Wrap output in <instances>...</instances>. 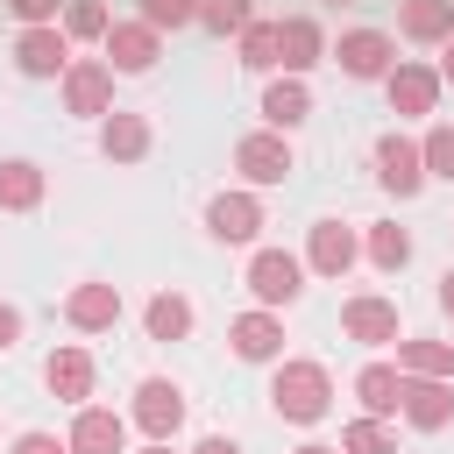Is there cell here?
I'll list each match as a JSON object with an SVG mask.
<instances>
[{
	"instance_id": "obj_3",
	"label": "cell",
	"mask_w": 454,
	"mask_h": 454,
	"mask_svg": "<svg viewBox=\"0 0 454 454\" xmlns=\"http://www.w3.org/2000/svg\"><path fill=\"white\" fill-rule=\"evenodd\" d=\"M234 170H241L248 192H262V184H284V177L298 170V149H291V135H277V128H248V135L234 142Z\"/></svg>"
},
{
	"instance_id": "obj_30",
	"label": "cell",
	"mask_w": 454,
	"mask_h": 454,
	"mask_svg": "<svg viewBox=\"0 0 454 454\" xmlns=\"http://www.w3.org/2000/svg\"><path fill=\"white\" fill-rule=\"evenodd\" d=\"M57 28H64V35H71V43H106V28H114V14H106V7H99V0H71V7H64V21H57Z\"/></svg>"
},
{
	"instance_id": "obj_12",
	"label": "cell",
	"mask_w": 454,
	"mask_h": 454,
	"mask_svg": "<svg viewBox=\"0 0 454 454\" xmlns=\"http://www.w3.org/2000/svg\"><path fill=\"white\" fill-rule=\"evenodd\" d=\"M227 348L241 355V362H284V312H262V305H248V312H234L227 319Z\"/></svg>"
},
{
	"instance_id": "obj_38",
	"label": "cell",
	"mask_w": 454,
	"mask_h": 454,
	"mask_svg": "<svg viewBox=\"0 0 454 454\" xmlns=\"http://www.w3.org/2000/svg\"><path fill=\"white\" fill-rule=\"evenodd\" d=\"M440 312H447V319H454V270H447V277H440Z\"/></svg>"
},
{
	"instance_id": "obj_26",
	"label": "cell",
	"mask_w": 454,
	"mask_h": 454,
	"mask_svg": "<svg viewBox=\"0 0 454 454\" xmlns=\"http://www.w3.org/2000/svg\"><path fill=\"white\" fill-rule=\"evenodd\" d=\"M192 319H199V312H192L184 291H156V298L142 305V333H149V340H184Z\"/></svg>"
},
{
	"instance_id": "obj_28",
	"label": "cell",
	"mask_w": 454,
	"mask_h": 454,
	"mask_svg": "<svg viewBox=\"0 0 454 454\" xmlns=\"http://www.w3.org/2000/svg\"><path fill=\"white\" fill-rule=\"evenodd\" d=\"M234 50H241V64H248V71L277 78V21H262V14H255V21L234 35Z\"/></svg>"
},
{
	"instance_id": "obj_37",
	"label": "cell",
	"mask_w": 454,
	"mask_h": 454,
	"mask_svg": "<svg viewBox=\"0 0 454 454\" xmlns=\"http://www.w3.org/2000/svg\"><path fill=\"white\" fill-rule=\"evenodd\" d=\"M192 454H241V447H234V440H227V433H206V440H199V447H192Z\"/></svg>"
},
{
	"instance_id": "obj_7",
	"label": "cell",
	"mask_w": 454,
	"mask_h": 454,
	"mask_svg": "<svg viewBox=\"0 0 454 454\" xmlns=\"http://www.w3.org/2000/svg\"><path fill=\"white\" fill-rule=\"evenodd\" d=\"M128 426H135L142 440H177V426H184V390H177L170 376H142V383H135V404H128Z\"/></svg>"
},
{
	"instance_id": "obj_20",
	"label": "cell",
	"mask_w": 454,
	"mask_h": 454,
	"mask_svg": "<svg viewBox=\"0 0 454 454\" xmlns=\"http://www.w3.org/2000/svg\"><path fill=\"white\" fill-rule=\"evenodd\" d=\"M262 128H277V135H291V128H305L312 121V85L305 78H291V71H277L270 85H262Z\"/></svg>"
},
{
	"instance_id": "obj_32",
	"label": "cell",
	"mask_w": 454,
	"mask_h": 454,
	"mask_svg": "<svg viewBox=\"0 0 454 454\" xmlns=\"http://www.w3.org/2000/svg\"><path fill=\"white\" fill-rule=\"evenodd\" d=\"M419 149H426V177H447L454 184V121H433L419 135Z\"/></svg>"
},
{
	"instance_id": "obj_29",
	"label": "cell",
	"mask_w": 454,
	"mask_h": 454,
	"mask_svg": "<svg viewBox=\"0 0 454 454\" xmlns=\"http://www.w3.org/2000/svg\"><path fill=\"white\" fill-rule=\"evenodd\" d=\"M340 454H397V426L390 419H348L340 426Z\"/></svg>"
},
{
	"instance_id": "obj_34",
	"label": "cell",
	"mask_w": 454,
	"mask_h": 454,
	"mask_svg": "<svg viewBox=\"0 0 454 454\" xmlns=\"http://www.w3.org/2000/svg\"><path fill=\"white\" fill-rule=\"evenodd\" d=\"M64 7H71V0H7V14H14L21 28H57Z\"/></svg>"
},
{
	"instance_id": "obj_17",
	"label": "cell",
	"mask_w": 454,
	"mask_h": 454,
	"mask_svg": "<svg viewBox=\"0 0 454 454\" xmlns=\"http://www.w3.org/2000/svg\"><path fill=\"white\" fill-rule=\"evenodd\" d=\"M43 383H50V397H64L71 411H78V404H92V383H99V362H92V348H50V362H43Z\"/></svg>"
},
{
	"instance_id": "obj_33",
	"label": "cell",
	"mask_w": 454,
	"mask_h": 454,
	"mask_svg": "<svg viewBox=\"0 0 454 454\" xmlns=\"http://www.w3.org/2000/svg\"><path fill=\"white\" fill-rule=\"evenodd\" d=\"M142 21H149L156 35H170V28H192V21H199V0H142Z\"/></svg>"
},
{
	"instance_id": "obj_13",
	"label": "cell",
	"mask_w": 454,
	"mask_h": 454,
	"mask_svg": "<svg viewBox=\"0 0 454 454\" xmlns=\"http://www.w3.org/2000/svg\"><path fill=\"white\" fill-rule=\"evenodd\" d=\"M397 419H404L411 433H447V426H454V383H447V376H404Z\"/></svg>"
},
{
	"instance_id": "obj_25",
	"label": "cell",
	"mask_w": 454,
	"mask_h": 454,
	"mask_svg": "<svg viewBox=\"0 0 454 454\" xmlns=\"http://www.w3.org/2000/svg\"><path fill=\"white\" fill-rule=\"evenodd\" d=\"M397 376H454V340H440V333H404V340H397Z\"/></svg>"
},
{
	"instance_id": "obj_22",
	"label": "cell",
	"mask_w": 454,
	"mask_h": 454,
	"mask_svg": "<svg viewBox=\"0 0 454 454\" xmlns=\"http://www.w3.org/2000/svg\"><path fill=\"white\" fill-rule=\"evenodd\" d=\"M397 35L419 50H447L454 43V0H397Z\"/></svg>"
},
{
	"instance_id": "obj_41",
	"label": "cell",
	"mask_w": 454,
	"mask_h": 454,
	"mask_svg": "<svg viewBox=\"0 0 454 454\" xmlns=\"http://www.w3.org/2000/svg\"><path fill=\"white\" fill-rule=\"evenodd\" d=\"M291 454H340V447H326V440H305V447H291Z\"/></svg>"
},
{
	"instance_id": "obj_36",
	"label": "cell",
	"mask_w": 454,
	"mask_h": 454,
	"mask_svg": "<svg viewBox=\"0 0 454 454\" xmlns=\"http://www.w3.org/2000/svg\"><path fill=\"white\" fill-rule=\"evenodd\" d=\"M14 340H21V305H7V298H0V355H7Z\"/></svg>"
},
{
	"instance_id": "obj_15",
	"label": "cell",
	"mask_w": 454,
	"mask_h": 454,
	"mask_svg": "<svg viewBox=\"0 0 454 454\" xmlns=\"http://www.w3.org/2000/svg\"><path fill=\"white\" fill-rule=\"evenodd\" d=\"M14 71L21 78H64L71 71V35L64 28H14Z\"/></svg>"
},
{
	"instance_id": "obj_10",
	"label": "cell",
	"mask_w": 454,
	"mask_h": 454,
	"mask_svg": "<svg viewBox=\"0 0 454 454\" xmlns=\"http://www.w3.org/2000/svg\"><path fill=\"white\" fill-rule=\"evenodd\" d=\"M340 333L362 340V348H397L404 340V319H397V298H376V291H355L340 305Z\"/></svg>"
},
{
	"instance_id": "obj_24",
	"label": "cell",
	"mask_w": 454,
	"mask_h": 454,
	"mask_svg": "<svg viewBox=\"0 0 454 454\" xmlns=\"http://www.w3.org/2000/svg\"><path fill=\"white\" fill-rule=\"evenodd\" d=\"M43 192H50V177L35 156H0V213H35Z\"/></svg>"
},
{
	"instance_id": "obj_1",
	"label": "cell",
	"mask_w": 454,
	"mask_h": 454,
	"mask_svg": "<svg viewBox=\"0 0 454 454\" xmlns=\"http://www.w3.org/2000/svg\"><path fill=\"white\" fill-rule=\"evenodd\" d=\"M270 411H277L284 426H319V419L333 411V376H326V362L284 355V362L270 369Z\"/></svg>"
},
{
	"instance_id": "obj_5",
	"label": "cell",
	"mask_w": 454,
	"mask_h": 454,
	"mask_svg": "<svg viewBox=\"0 0 454 454\" xmlns=\"http://www.w3.org/2000/svg\"><path fill=\"white\" fill-rule=\"evenodd\" d=\"M326 57L340 64V78L383 85V78L397 71V35H383V28H340V43H333Z\"/></svg>"
},
{
	"instance_id": "obj_8",
	"label": "cell",
	"mask_w": 454,
	"mask_h": 454,
	"mask_svg": "<svg viewBox=\"0 0 454 454\" xmlns=\"http://www.w3.org/2000/svg\"><path fill=\"white\" fill-rule=\"evenodd\" d=\"M57 85H64V114H78V121H106L114 114V64L106 57H71V71Z\"/></svg>"
},
{
	"instance_id": "obj_39",
	"label": "cell",
	"mask_w": 454,
	"mask_h": 454,
	"mask_svg": "<svg viewBox=\"0 0 454 454\" xmlns=\"http://www.w3.org/2000/svg\"><path fill=\"white\" fill-rule=\"evenodd\" d=\"M440 85H454V43L440 50Z\"/></svg>"
},
{
	"instance_id": "obj_6",
	"label": "cell",
	"mask_w": 454,
	"mask_h": 454,
	"mask_svg": "<svg viewBox=\"0 0 454 454\" xmlns=\"http://www.w3.org/2000/svg\"><path fill=\"white\" fill-rule=\"evenodd\" d=\"M206 234H213L220 248H248V241L262 234V199H255L248 184L213 192V199H206Z\"/></svg>"
},
{
	"instance_id": "obj_11",
	"label": "cell",
	"mask_w": 454,
	"mask_h": 454,
	"mask_svg": "<svg viewBox=\"0 0 454 454\" xmlns=\"http://www.w3.org/2000/svg\"><path fill=\"white\" fill-rule=\"evenodd\" d=\"M355 262H362V234H355L348 220H312V234H305V270L340 284Z\"/></svg>"
},
{
	"instance_id": "obj_23",
	"label": "cell",
	"mask_w": 454,
	"mask_h": 454,
	"mask_svg": "<svg viewBox=\"0 0 454 454\" xmlns=\"http://www.w3.org/2000/svg\"><path fill=\"white\" fill-rule=\"evenodd\" d=\"M355 397H362V419H397V404H404L397 362H362L355 369Z\"/></svg>"
},
{
	"instance_id": "obj_27",
	"label": "cell",
	"mask_w": 454,
	"mask_h": 454,
	"mask_svg": "<svg viewBox=\"0 0 454 454\" xmlns=\"http://www.w3.org/2000/svg\"><path fill=\"white\" fill-rule=\"evenodd\" d=\"M362 255H369L383 277H397V270L411 262V234H404L397 220H376V227H362Z\"/></svg>"
},
{
	"instance_id": "obj_21",
	"label": "cell",
	"mask_w": 454,
	"mask_h": 454,
	"mask_svg": "<svg viewBox=\"0 0 454 454\" xmlns=\"http://www.w3.org/2000/svg\"><path fill=\"white\" fill-rule=\"evenodd\" d=\"M156 149V128H149V114H128V106H114L106 121H99V156L106 163H142Z\"/></svg>"
},
{
	"instance_id": "obj_19",
	"label": "cell",
	"mask_w": 454,
	"mask_h": 454,
	"mask_svg": "<svg viewBox=\"0 0 454 454\" xmlns=\"http://www.w3.org/2000/svg\"><path fill=\"white\" fill-rule=\"evenodd\" d=\"M64 440H71V454H128V419L106 404H78Z\"/></svg>"
},
{
	"instance_id": "obj_40",
	"label": "cell",
	"mask_w": 454,
	"mask_h": 454,
	"mask_svg": "<svg viewBox=\"0 0 454 454\" xmlns=\"http://www.w3.org/2000/svg\"><path fill=\"white\" fill-rule=\"evenodd\" d=\"M135 454H177V447H170V440H142Z\"/></svg>"
},
{
	"instance_id": "obj_18",
	"label": "cell",
	"mask_w": 454,
	"mask_h": 454,
	"mask_svg": "<svg viewBox=\"0 0 454 454\" xmlns=\"http://www.w3.org/2000/svg\"><path fill=\"white\" fill-rule=\"evenodd\" d=\"M326 50H333V43H326V28H319L312 14H284V21H277V71L305 78V71H312Z\"/></svg>"
},
{
	"instance_id": "obj_14",
	"label": "cell",
	"mask_w": 454,
	"mask_h": 454,
	"mask_svg": "<svg viewBox=\"0 0 454 454\" xmlns=\"http://www.w3.org/2000/svg\"><path fill=\"white\" fill-rule=\"evenodd\" d=\"M99 50H106V64H114L121 78H142V71H156V57H163V35H156V28L135 14V21H114Z\"/></svg>"
},
{
	"instance_id": "obj_16",
	"label": "cell",
	"mask_w": 454,
	"mask_h": 454,
	"mask_svg": "<svg viewBox=\"0 0 454 454\" xmlns=\"http://www.w3.org/2000/svg\"><path fill=\"white\" fill-rule=\"evenodd\" d=\"M64 319H71L78 333H114V326H121V284H106V277H85V284H71V298H64Z\"/></svg>"
},
{
	"instance_id": "obj_31",
	"label": "cell",
	"mask_w": 454,
	"mask_h": 454,
	"mask_svg": "<svg viewBox=\"0 0 454 454\" xmlns=\"http://www.w3.org/2000/svg\"><path fill=\"white\" fill-rule=\"evenodd\" d=\"M255 21V0H199V28H213V35H241Z\"/></svg>"
},
{
	"instance_id": "obj_2",
	"label": "cell",
	"mask_w": 454,
	"mask_h": 454,
	"mask_svg": "<svg viewBox=\"0 0 454 454\" xmlns=\"http://www.w3.org/2000/svg\"><path fill=\"white\" fill-rule=\"evenodd\" d=\"M241 284H248V298H255L262 312H284V305H298V291H305V255H291V248H255L248 270H241Z\"/></svg>"
},
{
	"instance_id": "obj_35",
	"label": "cell",
	"mask_w": 454,
	"mask_h": 454,
	"mask_svg": "<svg viewBox=\"0 0 454 454\" xmlns=\"http://www.w3.org/2000/svg\"><path fill=\"white\" fill-rule=\"evenodd\" d=\"M14 454H71V440H57V433L28 426V433H14Z\"/></svg>"
},
{
	"instance_id": "obj_4",
	"label": "cell",
	"mask_w": 454,
	"mask_h": 454,
	"mask_svg": "<svg viewBox=\"0 0 454 454\" xmlns=\"http://www.w3.org/2000/svg\"><path fill=\"white\" fill-rule=\"evenodd\" d=\"M369 163H376V184H383L390 199H419V184H426V149H419V135L383 128L376 149H369Z\"/></svg>"
},
{
	"instance_id": "obj_9",
	"label": "cell",
	"mask_w": 454,
	"mask_h": 454,
	"mask_svg": "<svg viewBox=\"0 0 454 454\" xmlns=\"http://www.w3.org/2000/svg\"><path fill=\"white\" fill-rule=\"evenodd\" d=\"M440 64H419V57H397V71L383 78V99H390V114L397 121H419V114H433L440 106Z\"/></svg>"
}]
</instances>
